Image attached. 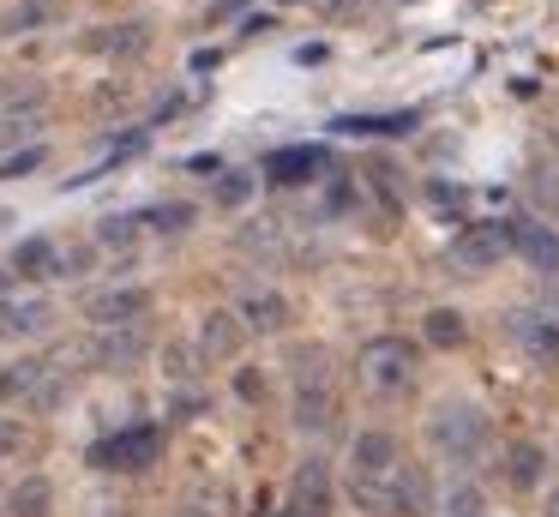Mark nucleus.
Here are the masks:
<instances>
[{"label": "nucleus", "instance_id": "obj_1", "mask_svg": "<svg viewBox=\"0 0 559 517\" xmlns=\"http://www.w3.org/2000/svg\"><path fill=\"white\" fill-rule=\"evenodd\" d=\"M415 367H421V361H415V343L409 337H373V343L361 349V385L373 397H397V391H409L415 385Z\"/></svg>", "mask_w": 559, "mask_h": 517}, {"label": "nucleus", "instance_id": "obj_2", "mask_svg": "<svg viewBox=\"0 0 559 517\" xmlns=\"http://www.w3.org/2000/svg\"><path fill=\"white\" fill-rule=\"evenodd\" d=\"M427 433H433V445L451 457V463H475V457L487 451V415H481L475 403H445V409H433Z\"/></svg>", "mask_w": 559, "mask_h": 517}, {"label": "nucleus", "instance_id": "obj_3", "mask_svg": "<svg viewBox=\"0 0 559 517\" xmlns=\"http://www.w3.org/2000/svg\"><path fill=\"white\" fill-rule=\"evenodd\" d=\"M506 223H463L457 235H451V247H445V265L457 277H481V271H493L499 259H506Z\"/></svg>", "mask_w": 559, "mask_h": 517}, {"label": "nucleus", "instance_id": "obj_4", "mask_svg": "<svg viewBox=\"0 0 559 517\" xmlns=\"http://www.w3.org/2000/svg\"><path fill=\"white\" fill-rule=\"evenodd\" d=\"M397 475H403L397 433H385V427L355 433V445H349V487H367V481H397Z\"/></svg>", "mask_w": 559, "mask_h": 517}, {"label": "nucleus", "instance_id": "obj_5", "mask_svg": "<svg viewBox=\"0 0 559 517\" xmlns=\"http://www.w3.org/2000/svg\"><path fill=\"white\" fill-rule=\"evenodd\" d=\"M61 373L55 361H19V367L0 373V397L7 403H31V409H55L61 403Z\"/></svg>", "mask_w": 559, "mask_h": 517}, {"label": "nucleus", "instance_id": "obj_6", "mask_svg": "<svg viewBox=\"0 0 559 517\" xmlns=\"http://www.w3.org/2000/svg\"><path fill=\"white\" fill-rule=\"evenodd\" d=\"M506 343L518 349L530 367H559V319H542V313H506Z\"/></svg>", "mask_w": 559, "mask_h": 517}, {"label": "nucleus", "instance_id": "obj_7", "mask_svg": "<svg viewBox=\"0 0 559 517\" xmlns=\"http://www.w3.org/2000/svg\"><path fill=\"white\" fill-rule=\"evenodd\" d=\"M506 247L518 252L530 271H542V277L559 271V228L535 223V216H511V223H506Z\"/></svg>", "mask_w": 559, "mask_h": 517}, {"label": "nucleus", "instance_id": "obj_8", "mask_svg": "<svg viewBox=\"0 0 559 517\" xmlns=\"http://www.w3.org/2000/svg\"><path fill=\"white\" fill-rule=\"evenodd\" d=\"M157 451H163L157 427H127V433H115V439H103L97 451H91V463L97 469H151Z\"/></svg>", "mask_w": 559, "mask_h": 517}, {"label": "nucleus", "instance_id": "obj_9", "mask_svg": "<svg viewBox=\"0 0 559 517\" xmlns=\"http://www.w3.org/2000/svg\"><path fill=\"white\" fill-rule=\"evenodd\" d=\"M151 313V289L139 283H121V289H97V295H85V319L103 325V331H115V325H139Z\"/></svg>", "mask_w": 559, "mask_h": 517}, {"label": "nucleus", "instance_id": "obj_10", "mask_svg": "<svg viewBox=\"0 0 559 517\" xmlns=\"http://www.w3.org/2000/svg\"><path fill=\"white\" fill-rule=\"evenodd\" d=\"M79 361H97V367H109V373H127L139 355H145V331L139 325H115V331H103V337H91L85 349H73Z\"/></svg>", "mask_w": 559, "mask_h": 517}, {"label": "nucleus", "instance_id": "obj_11", "mask_svg": "<svg viewBox=\"0 0 559 517\" xmlns=\"http://www.w3.org/2000/svg\"><path fill=\"white\" fill-rule=\"evenodd\" d=\"M289 517H331V469L307 457L289 481Z\"/></svg>", "mask_w": 559, "mask_h": 517}, {"label": "nucleus", "instance_id": "obj_12", "mask_svg": "<svg viewBox=\"0 0 559 517\" xmlns=\"http://www.w3.org/2000/svg\"><path fill=\"white\" fill-rule=\"evenodd\" d=\"M241 343H247L241 313H235V307H211L205 325H199V355H205V361H235V355H241Z\"/></svg>", "mask_w": 559, "mask_h": 517}, {"label": "nucleus", "instance_id": "obj_13", "mask_svg": "<svg viewBox=\"0 0 559 517\" xmlns=\"http://www.w3.org/2000/svg\"><path fill=\"white\" fill-rule=\"evenodd\" d=\"M49 319H55V307L43 295H7L0 301V337H43L49 331Z\"/></svg>", "mask_w": 559, "mask_h": 517}, {"label": "nucleus", "instance_id": "obj_14", "mask_svg": "<svg viewBox=\"0 0 559 517\" xmlns=\"http://www.w3.org/2000/svg\"><path fill=\"white\" fill-rule=\"evenodd\" d=\"M319 168H325V151H319V144H283V151L265 156V175L277 180V187H301Z\"/></svg>", "mask_w": 559, "mask_h": 517}, {"label": "nucleus", "instance_id": "obj_15", "mask_svg": "<svg viewBox=\"0 0 559 517\" xmlns=\"http://www.w3.org/2000/svg\"><path fill=\"white\" fill-rule=\"evenodd\" d=\"M542 463H547V451H542L535 439H511L506 457H499V475H506V487L530 493L535 481H542Z\"/></svg>", "mask_w": 559, "mask_h": 517}, {"label": "nucleus", "instance_id": "obj_16", "mask_svg": "<svg viewBox=\"0 0 559 517\" xmlns=\"http://www.w3.org/2000/svg\"><path fill=\"white\" fill-rule=\"evenodd\" d=\"M241 325L247 331H283L289 325V301L277 295V289H253V295H241Z\"/></svg>", "mask_w": 559, "mask_h": 517}, {"label": "nucleus", "instance_id": "obj_17", "mask_svg": "<svg viewBox=\"0 0 559 517\" xmlns=\"http://www.w3.org/2000/svg\"><path fill=\"white\" fill-rule=\"evenodd\" d=\"M49 512H55L49 475H31V481H19V487L7 493V517H49Z\"/></svg>", "mask_w": 559, "mask_h": 517}, {"label": "nucleus", "instance_id": "obj_18", "mask_svg": "<svg viewBox=\"0 0 559 517\" xmlns=\"http://www.w3.org/2000/svg\"><path fill=\"white\" fill-rule=\"evenodd\" d=\"M145 43H151L145 24H103V31H91V36H85L91 55H139Z\"/></svg>", "mask_w": 559, "mask_h": 517}, {"label": "nucleus", "instance_id": "obj_19", "mask_svg": "<svg viewBox=\"0 0 559 517\" xmlns=\"http://www.w3.org/2000/svg\"><path fill=\"white\" fill-rule=\"evenodd\" d=\"M55 265H61V247H55V240H43V235H31L25 247L13 252V271L19 277H55Z\"/></svg>", "mask_w": 559, "mask_h": 517}, {"label": "nucleus", "instance_id": "obj_20", "mask_svg": "<svg viewBox=\"0 0 559 517\" xmlns=\"http://www.w3.org/2000/svg\"><path fill=\"white\" fill-rule=\"evenodd\" d=\"M421 331H427V343H433V349H457L469 325H463V313H457V307H433V313L421 319Z\"/></svg>", "mask_w": 559, "mask_h": 517}, {"label": "nucleus", "instance_id": "obj_21", "mask_svg": "<svg viewBox=\"0 0 559 517\" xmlns=\"http://www.w3.org/2000/svg\"><path fill=\"white\" fill-rule=\"evenodd\" d=\"M337 127L343 132H409V127H421V115H409V108L403 115H343Z\"/></svg>", "mask_w": 559, "mask_h": 517}, {"label": "nucleus", "instance_id": "obj_22", "mask_svg": "<svg viewBox=\"0 0 559 517\" xmlns=\"http://www.w3.org/2000/svg\"><path fill=\"white\" fill-rule=\"evenodd\" d=\"M403 512L409 517L433 512V481H427V469H403Z\"/></svg>", "mask_w": 559, "mask_h": 517}, {"label": "nucleus", "instance_id": "obj_23", "mask_svg": "<svg viewBox=\"0 0 559 517\" xmlns=\"http://www.w3.org/2000/svg\"><path fill=\"white\" fill-rule=\"evenodd\" d=\"M439 512L445 517H481V487H475V481H451L445 500H439Z\"/></svg>", "mask_w": 559, "mask_h": 517}, {"label": "nucleus", "instance_id": "obj_24", "mask_svg": "<svg viewBox=\"0 0 559 517\" xmlns=\"http://www.w3.org/2000/svg\"><path fill=\"white\" fill-rule=\"evenodd\" d=\"M139 223H151V228H163V235H181L187 223H193V204H157V211H145Z\"/></svg>", "mask_w": 559, "mask_h": 517}, {"label": "nucleus", "instance_id": "obj_25", "mask_svg": "<svg viewBox=\"0 0 559 517\" xmlns=\"http://www.w3.org/2000/svg\"><path fill=\"white\" fill-rule=\"evenodd\" d=\"M97 240H103V247H133V240H139V216H103Z\"/></svg>", "mask_w": 559, "mask_h": 517}, {"label": "nucleus", "instance_id": "obj_26", "mask_svg": "<svg viewBox=\"0 0 559 517\" xmlns=\"http://www.w3.org/2000/svg\"><path fill=\"white\" fill-rule=\"evenodd\" d=\"M247 199H253V175H223V180H217V204H229V211H241Z\"/></svg>", "mask_w": 559, "mask_h": 517}, {"label": "nucleus", "instance_id": "obj_27", "mask_svg": "<svg viewBox=\"0 0 559 517\" xmlns=\"http://www.w3.org/2000/svg\"><path fill=\"white\" fill-rule=\"evenodd\" d=\"M31 445V433L19 427V421H0V463H7V457H19Z\"/></svg>", "mask_w": 559, "mask_h": 517}, {"label": "nucleus", "instance_id": "obj_28", "mask_svg": "<svg viewBox=\"0 0 559 517\" xmlns=\"http://www.w3.org/2000/svg\"><path fill=\"white\" fill-rule=\"evenodd\" d=\"M43 163V144H31V151H19V156H7V163H0V175L7 180H19V175H31V168Z\"/></svg>", "mask_w": 559, "mask_h": 517}, {"label": "nucleus", "instance_id": "obj_29", "mask_svg": "<svg viewBox=\"0 0 559 517\" xmlns=\"http://www.w3.org/2000/svg\"><path fill=\"white\" fill-rule=\"evenodd\" d=\"M91 265V247H61V265H55V277H85Z\"/></svg>", "mask_w": 559, "mask_h": 517}, {"label": "nucleus", "instance_id": "obj_30", "mask_svg": "<svg viewBox=\"0 0 559 517\" xmlns=\"http://www.w3.org/2000/svg\"><path fill=\"white\" fill-rule=\"evenodd\" d=\"M547 517H559V487H547Z\"/></svg>", "mask_w": 559, "mask_h": 517}, {"label": "nucleus", "instance_id": "obj_31", "mask_svg": "<svg viewBox=\"0 0 559 517\" xmlns=\"http://www.w3.org/2000/svg\"><path fill=\"white\" fill-rule=\"evenodd\" d=\"M0 301H7V271H0Z\"/></svg>", "mask_w": 559, "mask_h": 517}, {"label": "nucleus", "instance_id": "obj_32", "mask_svg": "<svg viewBox=\"0 0 559 517\" xmlns=\"http://www.w3.org/2000/svg\"><path fill=\"white\" fill-rule=\"evenodd\" d=\"M181 517H205V512H181Z\"/></svg>", "mask_w": 559, "mask_h": 517}, {"label": "nucleus", "instance_id": "obj_33", "mask_svg": "<svg viewBox=\"0 0 559 517\" xmlns=\"http://www.w3.org/2000/svg\"><path fill=\"white\" fill-rule=\"evenodd\" d=\"M277 517H289V512H277Z\"/></svg>", "mask_w": 559, "mask_h": 517}, {"label": "nucleus", "instance_id": "obj_34", "mask_svg": "<svg viewBox=\"0 0 559 517\" xmlns=\"http://www.w3.org/2000/svg\"><path fill=\"white\" fill-rule=\"evenodd\" d=\"M313 7H319V0H313Z\"/></svg>", "mask_w": 559, "mask_h": 517}]
</instances>
